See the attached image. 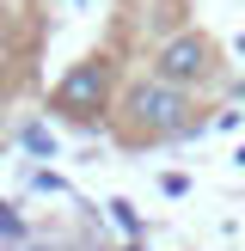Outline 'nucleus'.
I'll list each match as a JSON object with an SVG mask.
<instances>
[{"label":"nucleus","mask_w":245,"mask_h":251,"mask_svg":"<svg viewBox=\"0 0 245 251\" xmlns=\"http://www.w3.org/2000/svg\"><path fill=\"white\" fill-rule=\"evenodd\" d=\"M110 110H117V135H122V141H135V147L190 129V92L153 80V74H147V80H129V86H122V98H117Z\"/></svg>","instance_id":"obj_1"},{"label":"nucleus","mask_w":245,"mask_h":251,"mask_svg":"<svg viewBox=\"0 0 245 251\" xmlns=\"http://www.w3.org/2000/svg\"><path fill=\"white\" fill-rule=\"evenodd\" d=\"M110 104H117V68H110L104 55L74 61V68L55 80V92H49V110L68 117V123H98Z\"/></svg>","instance_id":"obj_2"},{"label":"nucleus","mask_w":245,"mask_h":251,"mask_svg":"<svg viewBox=\"0 0 245 251\" xmlns=\"http://www.w3.org/2000/svg\"><path fill=\"white\" fill-rule=\"evenodd\" d=\"M153 80L184 86V92L208 86V80H215V43H208L202 31H178V37H166V43L153 49Z\"/></svg>","instance_id":"obj_3"},{"label":"nucleus","mask_w":245,"mask_h":251,"mask_svg":"<svg viewBox=\"0 0 245 251\" xmlns=\"http://www.w3.org/2000/svg\"><path fill=\"white\" fill-rule=\"evenodd\" d=\"M19 141L31 147L37 159H49V153H55V141H49V129H37V123H24V135H19Z\"/></svg>","instance_id":"obj_4"},{"label":"nucleus","mask_w":245,"mask_h":251,"mask_svg":"<svg viewBox=\"0 0 245 251\" xmlns=\"http://www.w3.org/2000/svg\"><path fill=\"white\" fill-rule=\"evenodd\" d=\"M19 233H24V221H19V215H12V208H6V202H0V239H19Z\"/></svg>","instance_id":"obj_5"},{"label":"nucleus","mask_w":245,"mask_h":251,"mask_svg":"<svg viewBox=\"0 0 245 251\" xmlns=\"http://www.w3.org/2000/svg\"><path fill=\"white\" fill-rule=\"evenodd\" d=\"M159 190H166V196H184V190H190V178H184V172H166V178H159Z\"/></svg>","instance_id":"obj_6"},{"label":"nucleus","mask_w":245,"mask_h":251,"mask_svg":"<svg viewBox=\"0 0 245 251\" xmlns=\"http://www.w3.org/2000/svg\"><path fill=\"white\" fill-rule=\"evenodd\" d=\"M110 215H117V227H122V233H141V221L129 215V202H110Z\"/></svg>","instance_id":"obj_7"}]
</instances>
